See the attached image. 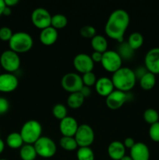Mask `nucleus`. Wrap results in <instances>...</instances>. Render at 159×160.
<instances>
[{"instance_id": "obj_28", "label": "nucleus", "mask_w": 159, "mask_h": 160, "mask_svg": "<svg viewBox=\"0 0 159 160\" xmlns=\"http://www.w3.org/2000/svg\"><path fill=\"white\" fill-rule=\"evenodd\" d=\"M60 146L65 151H74L78 148V145L74 137H64L62 136L59 140Z\"/></svg>"}, {"instance_id": "obj_3", "label": "nucleus", "mask_w": 159, "mask_h": 160, "mask_svg": "<svg viewBox=\"0 0 159 160\" xmlns=\"http://www.w3.org/2000/svg\"><path fill=\"white\" fill-rule=\"evenodd\" d=\"M34 41L28 33L23 31L14 33L9 42V48L17 54L25 53L32 48Z\"/></svg>"}, {"instance_id": "obj_33", "label": "nucleus", "mask_w": 159, "mask_h": 160, "mask_svg": "<svg viewBox=\"0 0 159 160\" xmlns=\"http://www.w3.org/2000/svg\"><path fill=\"white\" fill-rule=\"evenodd\" d=\"M97 80L98 79L96 78V75L93 73V71L84 73L82 76V81L84 86H87V87L89 88H90L93 85H95Z\"/></svg>"}, {"instance_id": "obj_26", "label": "nucleus", "mask_w": 159, "mask_h": 160, "mask_svg": "<svg viewBox=\"0 0 159 160\" xmlns=\"http://www.w3.org/2000/svg\"><path fill=\"white\" fill-rule=\"evenodd\" d=\"M67 23H68V19L63 14L58 13L51 16V26L55 29H62L67 26Z\"/></svg>"}, {"instance_id": "obj_11", "label": "nucleus", "mask_w": 159, "mask_h": 160, "mask_svg": "<svg viewBox=\"0 0 159 160\" xmlns=\"http://www.w3.org/2000/svg\"><path fill=\"white\" fill-rule=\"evenodd\" d=\"M73 66L79 73L84 74L93 70L94 62L92 60L90 56L85 53H80L73 59Z\"/></svg>"}, {"instance_id": "obj_23", "label": "nucleus", "mask_w": 159, "mask_h": 160, "mask_svg": "<svg viewBox=\"0 0 159 160\" xmlns=\"http://www.w3.org/2000/svg\"><path fill=\"white\" fill-rule=\"evenodd\" d=\"M140 88L143 90H151L156 84V75L148 71L140 80Z\"/></svg>"}, {"instance_id": "obj_15", "label": "nucleus", "mask_w": 159, "mask_h": 160, "mask_svg": "<svg viewBox=\"0 0 159 160\" xmlns=\"http://www.w3.org/2000/svg\"><path fill=\"white\" fill-rule=\"evenodd\" d=\"M19 81L17 77L10 73L0 74V92L9 93L15 91L18 87Z\"/></svg>"}, {"instance_id": "obj_8", "label": "nucleus", "mask_w": 159, "mask_h": 160, "mask_svg": "<svg viewBox=\"0 0 159 160\" xmlns=\"http://www.w3.org/2000/svg\"><path fill=\"white\" fill-rule=\"evenodd\" d=\"M94 132L88 124L79 125L74 138L78 147H90L94 141Z\"/></svg>"}, {"instance_id": "obj_24", "label": "nucleus", "mask_w": 159, "mask_h": 160, "mask_svg": "<svg viewBox=\"0 0 159 160\" xmlns=\"http://www.w3.org/2000/svg\"><path fill=\"white\" fill-rule=\"evenodd\" d=\"M20 156L22 160H34L37 156L34 145L25 144L20 148Z\"/></svg>"}, {"instance_id": "obj_39", "label": "nucleus", "mask_w": 159, "mask_h": 160, "mask_svg": "<svg viewBox=\"0 0 159 160\" xmlns=\"http://www.w3.org/2000/svg\"><path fill=\"white\" fill-rule=\"evenodd\" d=\"M136 142L134 141V139L132 138H126L125 139L124 142H123V145H124L125 148H129V149H131V148L134 146Z\"/></svg>"}, {"instance_id": "obj_9", "label": "nucleus", "mask_w": 159, "mask_h": 160, "mask_svg": "<svg viewBox=\"0 0 159 160\" xmlns=\"http://www.w3.org/2000/svg\"><path fill=\"white\" fill-rule=\"evenodd\" d=\"M63 89L71 93L79 92L84 87L82 77L76 73H68L64 75L61 81Z\"/></svg>"}, {"instance_id": "obj_25", "label": "nucleus", "mask_w": 159, "mask_h": 160, "mask_svg": "<svg viewBox=\"0 0 159 160\" xmlns=\"http://www.w3.org/2000/svg\"><path fill=\"white\" fill-rule=\"evenodd\" d=\"M23 141L22 138L20 133L12 132L10 133L6 138V144L8 146L13 149H17V148H21L23 145Z\"/></svg>"}, {"instance_id": "obj_31", "label": "nucleus", "mask_w": 159, "mask_h": 160, "mask_svg": "<svg viewBox=\"0 0 159 160\" xmlns=\"http://www.w3.org/2000/svg\"><path fill=\"white\" fill-rule=\"evenodd\" d=\"M52 114L56 119L62 120L67 117V109L63 104H56L52 108Z\"/></svg>"}, {"instance_id": "obj_12", "label": "nucleus", "mask_w": 159, "mask_h": 160, "mask_svg": "<svg viewBox=\"0 0 159 160\" xmlns=\"http://www.w3.org/2000/svg\"><path fill=\"white\" fill-rule=\"evenodd\" d=\"M128 100L126 92L119 90H114L110 95L106 97V105L109 109L116 110L120 109Z\"/></svg>"}, {"instance_id": "obj_45", "label": "nucleus", "mask_w": 159, "mask_h": 160, "mask_svg": "<svg viewBox=\"0 0 159 160\" xmlns=\"http://www.w3.org/2000/svg\"><path fill=\"white\" fill-rule=\"evenodd\" d=\"M120 160H132V159L129 156H123V157Z\"/></svg>"}, {"instance_id": "obj_22", "label": "nucleus", "mask_w": 159, "mask_h": 160, "mask_svg": "<svg viewBox=\"0 0 159 160\" xmlns=\"http://www.w3.org/2000/svg\"><path fill=\"white\" fill-rule=\"evenodd\" d=\"M84 98L80 92H74L71 93L67 98V105L70 108L76 109L80 108L84 102Z\"/></svg>"}, {"instance_id": "obj_47", "label": "nucleus", "mask_w": 159, "mask_h": 160, "mask_svg": "<svg viewBox=\"0 0 159 160\" xmlns=\"http://www.w3.org/2000/svg\"><path fill=\"white\" fill-rule=\"evenodd\" d=\"M0 69H1V65H0Z\"/></svg>"}, {"instance_id": "obj_36", "label": "nucleus", "mask_w": 159, "mask_h": 160, "mask_svg": "<svg viewBox=\"0 0 159 160\" xmlns=\"http://www.w3.org/2000/svg\"><path fill=\"white\" fill-rule=\"evenodd\" d=\"M9 109V102L6 98L0 97V115L6 113Z\"/></svg>"}, {"instance_id": "obj_32", "label": "nucleus", "mask_w": 159, "mask_h": 160, "mask_svg": "<svg viewBox=\"0 0 159 160\" xmlns=\"http://www.w3.org/2000/svg\"><path fill=\"white\" fill-rule=\"evenodd\" d=\"M80 34L84 38L92 39L96 35V30L93 26L90 25H85L82 27L80 30Z\"/></svg>"}, {"instance_id": "obj_6", "label": "nucleus", "mask_w": 159, "mask_h": 160, "mask_svg": "<svg viewBox=\"0 0 159 160\" xmlns=\"http://www.w3.org/2000/svg\"><path fill=\"white\" fill-rule=\"evenodd\" d=\"M0 65L8 73H12L20 68V58L15 52L6 50L0 56Z\"/></svg>"}, {"instance_id": "obj_38", "label": "nucleus", "mask_w": 159, "mask_h": 160, "mask_svg": "<svg viewBox=\"0 0 159 160\" xmlns=\"http://www.w3.org/2000/svg\"><path fill=\"white\" fill-rule=\"evenodd\" d=\"M102 56H103V53L94 51V52L92 53L90 57H91L93 62L95 63V62H101V60H102Z\"/></svg>"}, {"instance_id": "obj_10", "label": "nucleus", "mask_w": 159, "mask_h": 160, "mask_svg": "<svg viewBox=\"0 0 159 160\" xmlns=\"http://www.w3.org/2000/svg\"><path fill=\"white\" fill-rule=\"evenodd\" d=\"M31 20L35 28L43 30L51 27V16L47 9L37 8L31 14Z\"/></svg>"}, {"instance_id": "obj_20", "label": "nucleus", "mask_w": 159, "mask_h": 160, "mask_svg": "<svg viewBox=\"0 0 159 160\" xmlns=\"http://www.w3.org/2000/svg\"><path fill=\"white\" fill-rule=\"evenodd\" d=\"M91 47L94 52L104 53L108 50V42L105 38L100 34H96L91 39Z\"/></svg>"}, {"instance_id": "obj_19", "label": "nucleus", "mask_w": 159, "mask_h": 160, "mask_svg": "<svg viewBox=\"0 0 159 160\" xmlns=\"http://www.w3.org/2000/svg\"><path fill=\"white\" fill-rule=\"evenodd\" d=\"M58 37H59V34H58L57 30L51 26L41 30L39 35V39L44 45L49 46L55 43Z\"/></svg>"}, {"instance_id": "obj_29", "label": "nucleus", "mask_w": 159, "mask_h": 160, "mask_svg": "<svg viewBox=\"0 0 159 160\" xmlns=\"http://www.w3.org/2000/svg\"><path fill=\"white\" fill-rule=\"evenodd\" d=\"M78 160H94V153L90 147H80L76 152Z\"/></svg>"}, {"instance_id": "obj_13", "label": "nucleus", "mask_w": 159, "mask_h": 160, "mask_svg": "<svg viewBox=\"0 0 159 160\" xmlns=\"http://www.w3.org/2000/svg\"><path fill=\"white\" fill-rule=\"evenodd\" d=\"M144 64L147 70L154 74L159 73V47L151 48L144 58Z\"/></svg>"}, {"instance_id": "obj_27", "label": "nucleus", "mask_w": 159, "mask_h": 160, "mask_svg": "<svg viewBox=\"0 0 159 160\" xmlns=\"http://www.w3.org/2000/svg\"><path fill=\"white\" fill-rule=\"evenodd\" d=\"M127 42L129 46L135 51L143 45V37L140 33L133 32L129 35Z\"/></svg>"}, {"instance_id": "obj_43", "label": "nucleus", "mask_w": 159, "mask_h": 160, "mask_svg": "<svg viewBox=\"0 0 159 160\" xmlns=\"http://www.w3.org/2000/svg\"><path fill=\"white\" fill-rule=\"evenodd\" d=\"M5 7H6V4H5L4 0H0V16L2 15Z\"/></svg>"}, {"instance_id": "obj_2", "label": "nucleus", "mask_w": 159, "mask_h": 160, "mask_svg": "<svg viewBox=\"0 0 159 160\" xmlns=\"http://www.w3.org/2000/svg\"><path fill=\"white\" fill-rule=\"evenodd\" d=\"M112 81L116 90L127 92L133 88L137 78L133 70L129 67H122L119 70L113 73Z\"/></svg>"}, {"instance_id": "obj_1", "label": "nucleus", "mask_w": 159, "mask_h": 160, "mask_svg": "<svg viewBox=\"0 0 159 160\" xmlns=\"http://www.w3.org/2000/svg\"><path fill=\"white\" fill-rule=\"evenodd\" d=\"M130 18L124 9H116L109 16L104 31L108 37L117 41L118 43L123 42V37L129 25Z\"/></svg>"}, {"instance_id": "obj_46", "label": "nucleus", "mask_w": 159, "mask_h": 160, "mask_svg": "<svg viewBox=\"0 0 159 160\" xmlns=\"http://www.w3.org/2000/svg\"><path fill=\"white\" fill-rule=\"evenodd\" d=\"M0 160H7V159H0Z\"/></svg>"}, {"instance_id": "obj_17", "label": "nucleus", "mask_w": 159, "mask_h": 160, "mask_svg": "<svg viewBox=\"0 0 159 160\" xmlns=\"http://www.w3.org/2000/svg\"><path fill=\"white\" fill-rule=\"evenodd\" d=\"M129 156L132 160H149V148L143 142H136L134 146L130 149Z\"/></svg>"}, {"instance_id": "obj_37", "label": "nucleus", "mask_w": 159, "mask_h": 160, "mask_svg": "<svg viewBox=\"0 0 159 160\" xmlns=\"http://www.w3.org/2000/svg\"><path fill=\"white\" fill-rule=\"evenodd\" d=\"M133 71H134V74H135L136 76V78L140 80L143 75H145L147 73L148 70H147V68L145 67H137L135 70H133Z\"/></svg>"}, {"instance_id": "obj_34", "label": "nucleus", "mask_w": 159, "mask_h": 160, "mask_svg": "<svg viewBox=\"0 0 159 160\" xmlns=\"http://www.w3.org/2000/svg\"><path fill=\"white\" fill-rule=\"evenodd\" d=\"M149 136L152 141L159 142V121L150 126Z\"/></svg>"}, {"instance_id": "obj_41", "label": "nucleus", "mask_w": 159, "mask_h": 160, "mask_svg": "<svg viewBox=\"0 0 159 160\" xmlns=\"http://www.w3.org/2000/svg\"><path fill=\"white\" fill-rule=\"evenodd\" d=\"M4 2L6 6L10 8L12 7V6H15L19 2L18 0H4Z\"/></svg>"}, {"instance_id": "obj_30", "label": "nucleus", "mask_w": 159, "mask_h": 160, "mask_svg": "<svg viewBox=\"0 0 159 160\" xmlns=\"http://www.w3.org/2000/svg\"><path fill=\"white\" fill-rule=\"evenodd\" d=\"M143 119L149 124H154V123L158 122L159 113L156 109L149 108L143 112Z\"/></svg>"}, {"instance_id": "obj_35", "label": "nucleus", "mask_w": 159, "mask_h": 160, "mask_svg": "<svg viewBox=\"0 0 159 160\" xmlns=\"http://www.w3.org/2000/svg\"><path fill=\"white\" fill-rule=\"evenodd\" d=\"M12 35V31L8 27H2L0 28V40L3 42H9Z\"/></svg>"}, {"instance_id": "obj_21", "label": "nucleus", "mask_w": 159, "mask_h": 160, "mask_svg": "<svg viewBox=\"0 0 159 160\" xmlns=\"http://www.w3.org/2000/svg\"><path fill=\"white\" fill-rule=\"evenodd\" d=\"M116 52L123 60L131 59L134 55V50L129 46L127 42H120L119 45H118Z\"/></svg>"}, {"instance_id": "obj_14", "label": "nucleus", "mask_w": 159, "mask_h": 160, "mask_svg": "<svg viewBox=\"0 0 159 160\" xmlns=\"http://www.w3.org/2000/svg\"><path fill=\"white\" fill-rule=\"evenodd\" d=\"M79 124L74 117H65L60 120L59 123V131L64 137H74L77 131Z\"/></svg>"}, {"instance_id": "obj_4", "label": "nucleus", "mask_w": 159, "mask_h": 160, "mask_svg": "<svg viewBox=\"0 0 159 160\" xmlns=\"http://www.w3.org/2000/svg\"><path fill=\"white\" fill-rule=\"evenodd\" d=\"M41 123L37 120H30L22 126L20 134L25 144L34 145L41 137Z\"/></svg>"}, {"instance_id": "obj_7", "label": "nucleus", "mask_w": 159, "mask_h": 160, "mask_svg": "<svg viewBox=\"0 0 159 160\" xmlns=\"http://www.w3.org/2000/svg\"><path fill=\"white\" fill-rule=\"evenodd\" d=\"M101 63L106 71L114 73L122 67L123 59L116 51L107 50L103 53Z\"/></svg>"}, {"instance_id": "obj_16", "label": "nucleus", "mask_w": 159, "mask_h": 160, "mask_svg": "<svg viewBox=\"0 0 159 160\" xmlns=\"http://www.w3.org/2000/svg\"><path fill=\"white\" fill-rule=\"evenodd\" d=\"M94 87L97 93L101 96L105 97V98L115 90V87H114L112 79L105 78V77L97 80Z\"/></svg>"}, {"instance_id": "obj_40", "label": "nucleus", "mask_w": 159, "mask_h": 160, "mask_svg": "<svg viewBox=\"0 0 159 160\" xmlns=\"http://www.w3.org/2000/svg\"><path fill=\"white\" fill-rule=\"evenodd\" d=\"M80 92L82 94L83 96H84V98H87V97H89L90 95V93H91V90H90V88L87 87V86H84V87L82 88V89H81Z\"/></svg>"}, {"instance_id": "obj_42", "label": "nucleus", "mask_w": 159, "mask_h": 160, "mask_svg": "<svg viewBox=\"0 0 159 160\" xmlns=\"http://www.w3.org/2000/svg\"><path fill=\"white\" fill-rule=\"evenodd\" d=\"M11 13H12V9H11L10 7H8V6H6V7H5L4 10H3V13L2 15L4 16H10Z\"/></svg>"}, {"instance_id": "obj_44", "label": "nucleus", "mask_w": 159, "mask_h": 160, "mask_svg": "<svg viewBox=\"0 0 159 160\" xmlns=\"http://www.w3.org/2000/svg\"><path fill=\"white\" fill-rule=\"evenodd\" d=\"M4 148H5V143L1 138H0V154L2 153V152L4 151Z\"/></svg>"}, {"instance_id": "obj_5", "label": "nucleus", "mask_w": 159, "mask_h": 160, "mask_svg": "<svg viewBox=\"0 0 159 160\" xmlns=\"http://www.w3.org/2000/svg\"><path fill=\"white\" fill-rule=\"evenodd\" d=\"M37 156L42 158H51L55 155L57 147L54 141L46 136H41L34 144Z\"/></svg>"}, {"instance_id": "obj_18", "label": "nucleus", "mask_w": 159, "mask_h": 160, "mask_svg": "<svg viewBox=\"0 0 159 160\" xmlns=\"http://www.w3.org/2000/svg\"><path fill=\"white\" fill-rule=\"evenodd\" d=\"M108 155L113 160H120L126 156V148L123 142L119 141L111 142L108 147Z\"/></svg>"}]
</instances>
